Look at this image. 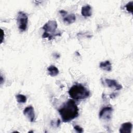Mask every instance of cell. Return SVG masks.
Here are the masks:
<instances>
[{"label":"cell","instance_id":"cell-15","mask_svg":"<svg viewBox=\"0 0 133 133\" xmlns=\"http://www.w3.org/2000/svg\"><path fill=\"white\" fill-rule=\"evenodd\" d=\"M74 129L77 132H79V133H81V132H83V129L80 126H78V125H76L74 127Z\"/></svg>","mask_w":133,"mask_h":133},{"label":"cell","instance_id":"cell-5","mask_svg":"<svg viewBox=\"0 0 133 133\" xmlns=\"http://www.w3.org/2000/svg\"><path fill=\"white\" fill-rule=\"evenodd\" d=\"M113 109L111 107H104L99 112V118L109 119L111 118Z\"/></svg>","mask_w":133,"mask_h":133},{"label":"cell","instance_id":"cell-16","mask_svg":"<svg viewBox=\"0 0 133 133\" xmlns=\"http://www.w3.org/2000/svg\"><path fill=\"white\" fill-rule=\"evenodd\" d=\"M59 12H60V14L62 15V16L63 17H65V16L68 14L67 12L65 11L64 10H60V11H59Z\"/></svg>","mask_w":133,"mask_h":133},{"label":"cell","instance_id":"cell-6","mask_svg":"<svg viewBox=\"0 0 133 133\" xmlns=\"http://www.w3.org/2000/svg\"><path fill=\"white\" fill-rule=\"evenodd\" d=\"M23 114L31 122H33L35 121L34 110L32 106L26 107L23 110Z\"/></svg>","mask_w":133,"mask_h":133},{"label":"cell","instance_id":"cell-13","mask_svg":"<svg viewBox=\"0 0 133 133\" xmlns=\"http://www.w3.org/2000/svg\"><path fill=\"white\" fill-rule=\"evenodd\" d=\"M17 101L18 103H24L26 102V97L25 96L22 94H18L16 96Z\"/></svg>","mask_w":133,"mask_h":133},{"label":"cell","instance_id":"cell-7","mask_svg":"<svg viewBox=\"0 0 133 133\" xmlns=\"http://www.w3.org/2000/svg\"><path fill=\"white\" fill-rule=\"evenodd\" d=\"M105 83L109 87H114L116 89L119 90L122 88V85L119 84L115 80L110 79H105Z\"/></svg>","mask_w":133,"mask_h":133},{"label":"cell","instance_id":"cell-11","mask_svg":"<svg viewBox=\"0 0 133 133\" xmlns=\"http://www.w3.org/2000/svg\"><path fill=\"white\" fill-rule=\"evenodd\" d=\"M75 19H76L75 16L73 14H70L68 15H66L63 18L64 22L67 24H71L73 23L75 21Z\"/></svg>","mask_w":133,"mask_h":133},{"label":"cell","instance_id":"cell-2","mask_svg":"<svg viewBox=\"0 0 133 133\" xmlns=\"http://www.w3.org/2000/svg\"><path fill=\"white\" fill-rule=\"evenodd\" d=\"M69 94L72 99L79 100L88 97L89 92L82 85L76 84L71 87L69 90Z\"/></svg>","mask_w":133,"mask_h":133},{"label":"cell","instance_id":"cell-17","mask_svg":"<svg viewBox=\"0 0 133 133\" xmlns=\"http://www.w3.org/2000/svg\"><path fill=\"white\" fill-rule=\"evenodd\" d=\"M1 30V32H2V33H1V43H2L3 41V38H4V31L2 29Z\"/></svg>","mask_w":133,"mask_h":133},{"label":"cell","instance_id":"cell-4","mask_svg":"<svg viewBox=\"0 0 133 133\" xmlns=\"http://www.w3.org/2000/svg\"><path fill=\"white\" fill-rule=\"evenodd\" d=\"M17 21L19 29L22 32L25 31L28 22V17L27 15L22 11L18 12Z\"/></svg>","mask_w":133,"mask_h":133},{"label":"cell","instance_id":"cell-3","mask_svg":"<svg viewBox=\"0 0 133 133\" xmlns=\"http://www.w3.org/2000/svg\"><path fill=\"white\" fill-rule=\"evenodd\" d=\"M43 29L45 31L42 37L48 38L49 40L52 39L56 36H60L61 32L56 31L57 29V23L55 20H49L43 26Z\"/></svg>","mask_w":133,"mask_h":133},{"label":"cell","instance_id":"cell-10","mask_svg":"<svg viewBox=\"0 0 133 133\" xmlns=\"http://www.w3.org/2000/svg\"><path fill=\"white\" fill-rule=\"evenodd\" d=\"M99 66L102 70L106 71H111L112 70V65L110 62L108 60L105 61L104 62H101L100 63Z\"/></svg>","mask_w":133,"mask_h":133},{"label":"cell","instance_id":"cell-9","mask_svg":"<svg viewBox=\"0 0 133 133\" xmlns=\"http://www.w3.org/2000/svg\"><path fill=\"white\" fill-rule=\"evenodd\" d=\"M81 13H82V15L84 17H90V16H91V14H92L91 7L88 5H87L86 6H83L82 8Z\"/></svg>","mask_w":133,"mask_h":133},{"label":"cell","instance_id":"cell-14","mask_svg":"<svg viewBox=\"0 0 133 133\" xmlns=\"http://www.w3.org/2000/svg\"><path fill=\"white\" fill-rule=\"evenodd\" d=\"M125 7L126 8V10L128 12L132 14V11H133V2L131 1L129 3H128L127 4V5L125 6Z\"/></svg>","mask_w":133,"mask_h":133},{"label":"cell","instance_id":"cell-1","mask_svg":"<svg viewBox=\"0 0 133 133\" xmlns=\"http://www.w3.org/2000/svg\"><path fill=\"white\" fill-rule=\"evenodd\" d=\"M78 108L73 100H69L59 109V114L63 122H69L78 115Z\"/></svg>","mask_w":133,"mask_h":133},{"label":"cell","instance_id":"cell-12","mask_svg":"<svg viewBox=\"0 0 133 133\" xmlns=\"http://www.w3.org/2000/svg\"><path fill=\"white\" fill-rule=\"evenodd\" d=\"M49 74L51 76H57L59 74V70L55 65H50L47 68Z\"/></svg>","mask_w":133,"mask_h":133},{"label":"cell","instance_id":"cell-8","mask_svg":"<svg viewBox=\"0 0 133 133\" xmlns=\"http://www.w3.org/2000/svg\"><path fill=\"white\" fill-rule=\"evenodd\" d=\"M132 129V124L130 122L123 123L119 128V132L121 133H130Z\"/></svg>","mask_w":133,"mask_h":133}]
</instances>
